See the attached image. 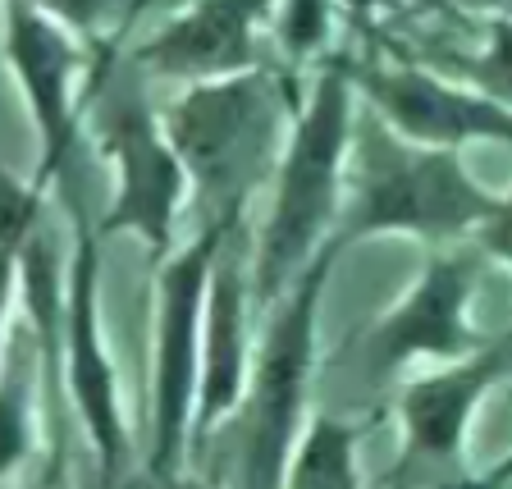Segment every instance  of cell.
<instances>
[{
	"mask_svg": "<svg viewBox=\"0 0 512 489\" xmlns=\"http://www.w3.org/2000/svg\"><path fill=\"white\" fill-rule=\"evenodd\" d=\"M508 334H494L490 343L462 362H448L430 375H416L398 389L394 416L403 435V462H430V467H458L467 448L471 416L480 403L508 380Z\"/></svg>",
	"mask_w": 512,
	"mask_h": 489,
	"instance_id": "7c38bea8",
	"label": "cell"
},
{
	"mask_svg": "<svg viewBox=\"0 0 512 489\" xmlns=\"http://www.w3.org/2000/svg\"><path fill=\"white\" fill-rule=\"evenodd\" d=\"M508 197L490 192L462 165V151H426L398 142L375 119H352L343 160V202L330 243L416 238L430 247L471 243L508 261Z\"/></svg>",
	"mask_w": 512,
	"mask_h": 489,
	"instance_id": "6da1fadb",
	"label": "cell"
},
{
	"mask_svg": "<svg viewBox=\"0 0 512 489\" xmlns=\"http://www.w3.org/2000/svg\"><path fill=\"white\" fill-rule=\"evenodd\" d=\"M46 215V197L32 183H19L0 165V339L10 325V302L19 293V247L28 229Z\"/></svg>",
	"mask_w": 512,
	"mask_h": 489,
	"instance_id": "2e32d148",
	"label": "cell"
},
{
	"mask_svg": "<svg viewBox=\"0 0 512 489\" xmlns=\"http://www.w3.org/2000/svg\"><path fill=\"white\" fill-rule=\"evenodd\" d=\"M334 19H339V14H334L330 5H284V10L266 14V32L275 37L284 60L298 69V64L316 60V55L330 46Z\"/></svg>",
	"mask_w": 512,
	"mask_h": 489,
	"instance_id": "e0dca14e",
	"label": "cell"
},
{
	"mask_svg": "<svg viewBox=\"0 0 512 489\" xmlns=\"http://www.w3.org/2000/svg\"><path fill=\"white\" fill-rule=\"evenodd\" d=\"M266 5H188L165 14L147 42H138L133 64L156 78H174L183 87L215 83L261 69L256 37L266 32Z\"/></svg>",
	"mask_w": 512,
	"mask_h": 489,
	"instance_id": "4fadbf2b",
	"label": "cell"
},
{
	"mask_svg": "<svg viewBox=\"0 0 512 489\" xmlns=\"http://www.w3.org/2000/svg\"><path fill=\"white\" fill-rule=\"evenodd\" d=\"M37 403H42L37 343L19 316L5 325V339H0V489H10L37 453V430H42Z\"/></svg>",
	"mask_w": 512,
	"mask_h": 489,
	"instance_id": "5bb4252c",
	"label": "cell"
},
{
	"mask_svg": "<svg viewBox=\"0 0 512 489\" xmlns=\"http://www.w3.org/2000/svg\"><path fill=\"white\" fill-rule=\"evenodd\" d=\"M243 224L215 252L211 279L202 298V348H197V398H192V439L188 448H206V439L238 412L252 362V298H247V252Z\"/></svg>",
	"mask_w": 512,
	"mask_h": 489,
	"instance_id": "8fae6325",
	"label": "cell"
},
{
	"mask_svg": "<svg viewBox=\"0 0 512 489\" xmlns=\"http://www.w3.org/2000/svg\"><path fill=\"white\" fill-rule=\"evenodd\" d=\"M87 110L96 151L115 165V202L101 224H92V234H133L147 247L151 266H160L174 252V224L188 206V179L160 133V115L128 78H106Z\"/></svg>",
	"mask_w": 512,
	"mask_h": 489,
	"instance_id": "8992f818",
	"label": "cell"
},
{
	"mask_svg": "<svg viewBox=\"0 0 512 489\" xmlns=\"http://www.w3.org/2000/svg\"><path fill=\"white\" fill-rule=\"evenodd\" d=\"M348 83L352 96H366L375 124L407 147L462 151L467 142L503 147L512 138V115L503 101H490L480 87H462L412 60H348Z\"/></svg>",
	"mask_w": 512,
	"mask_h": 489,
	"instance_id": "30bf717a",
	"label": "cell"
},
{
	"mask_svg": "<svg viewBox=\"0 0 512 489\" xmlns=\"http://www.w3.org/2000/svg\"><path fill=\"white\" fill-rule=\"evenodd\" d=\"M293 110L298 92H288L284 78L266 69L183 87L174 101H165V110H156L188 192L211 206L206 220L243 215L247 192L275 170Z\"/></svg>",
	"mask_w": 512,
	"mask_h": 489,
	"instance_id": "3957f363",
	"label": "cell"
},
{
	"mask_svg": "<svg viewBox=\"0 0 512 489\" xmlns=\"http://www.w3.org/2000/svg\"><path fill=\"white\" fill-rule=\"evenodd\" d=\"M74 206V252L64 256V320H60V394L64 407H74L83 421V435L92 444L101 485L119 489L128 476V421L119 398V375L106 339H101V238L92 234V220L83 202Z\"/></svg>",
	"mask_w": 512,
	"mask_h": 489,
	"instance_id": "ba28073f",
	"label": "cell"
},
{
	"mask_svg": "<svg viewBox=\"0 0 512 489\" xmlns=\"http://www.w3.org/2000/svg\"><path fill=\"white\" fill-rule=\"evenodd\" d=\"M160 489H215V485H211V480H202V476H183V471H179V476L165 480Z\"/></svg>",
	"mask_w": 512,
	"mask_h": 489,
	"instance_id": "ac0fdd59",
	"label": "cell"
},
{
	"mask_svg": "<svg viewBox=\"0 0 512 489\" xmlns=\"http://www.w3.org/2000/svg\"><path fill=\"white\" fill-rule=\"evenodd\" d=\"M339 247L325 243L288 293L266 311V334L252 348L238 398L234 489H279L284 467L307 426L311 375H316V316Z\"/></svg>",
	"mask_w": 512,
	"mask_h": 489,
	"instance_id": "277c9868",
	"label": "cell"
},
{
	"mask_svg": "<svg viewBox=\"0 0 512 489\" xmlns=\"http://www.w3.org/2000/svg\"><path fill=\"white\" fill-rule=\"evenodd\" d=\"M243 215L206 220L188 247H174L156 266V371H151V453L147 471L156 485L183 471L197 398V348H202V298L215 252Z\"/></svg>",
	"mask_w": 512,
	"mask_h": 489,
	"instance_id": "52a82bcc",
	"label": "cell"
},
{
	"mask_svg": "<svg viewBox=\"0 0 512 489\" xmlns=\"http://www.w3.org/2000/svg\"><path fill=\"white\" fill-rule=\"evenodd\" d=\"M352 138V83L348 60L334 55L316 69L311 92L288 115L270 170V211L256 238V256L247 270V298L256 316H266L288 284L311 266V256L330 243L343 202V160Z\"/></svg>",
	"mask_w": 512,
	"mask_h": 489,
	"instance_id": "7a4b0ae2",
	"label": "cell"
},
{
	"mask_svg": "<svg viewBox=\"0 0 512 489\" xmlns=\"http://www.w3.org/2000/svg\"><path fill=\"white\" fill-rule=\"evenodd\" d=\"M490 266H499V261L485 247H430L416 284L366 330V352H371L375 371L394 375L403 366L421 362V357L448 366L485 348L494 334H480L471 325L467 302Z\"/></svg>",
	"mask_w": 512,
	"mask_h": 489,
	"instance_id": "9c48e42d",
	"label": "cell"
},
{
	"mask_svg": "<svg viewBox=\"0 0 512 489\" xmlns=\"http://www.w3.org/2000/svg\"><path fill=\"white\" fill-rule=\"evenodd\" d=\"M0 51L10 64L14 83L23 92L28 119L37 128L42 156H37V174L32 188L51 192L55 183H69V165H74V142L83 133V115L92 106L96 87L110 78V51H83V32L69 28L64 14L37 10V5H5L0 10Z\"/></svg>",
	"mask_w": 512,
	"mask_h": 489,
	"instance_id": "5b68a950",
	"label": "cell"
},
{
	"mask_svg": "<svg viewBox=\"0 0 512 489\" xmlns=\"http://www.w3.org/2000/svg\"><path fill=\"white\" fill-rule=\"evenodd\" d=\"M279 489H362V476H357V426L339 421L334 412L307 416Z\"/></svg>",
	"mask_w": 512,
	"mask_h": 489,
	"instance_id": "9a60e30c",
	"label": "cell"
}]
</instances>
